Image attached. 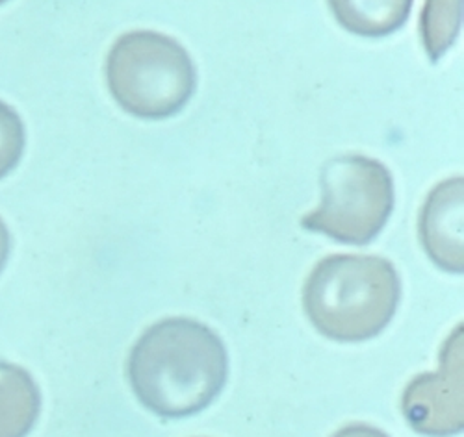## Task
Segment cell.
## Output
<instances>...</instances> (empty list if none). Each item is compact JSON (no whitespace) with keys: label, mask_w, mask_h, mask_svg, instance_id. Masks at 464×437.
Returning <instances> with one entry per match:
<instances>
[{"label":"cell","mask_w":464,"mask_h":437,"mask_svg":"<svg viewBox=\"0 0 464 437\" xmlns=\"http://www.w3.org/2000/svg\"><path fill=\"white\" fill-rule=\"evenodd\" d=\"M228 356L219 336L188 317L164 319L136 341L129 380L138 401L160 417L199 413L225 387Z\"/></svg>","instance_id":"1"},{"label":"cell","mask_w":464,"mask_h":437,"mask_svg":"<svg viewBox=\"0 0 464 437\" xmlns=\"http://www.w3.org/2000/svg\"><path fill=\"white\" fill-rule=\"evenodd\" d=\"M401 282L391 260L333 254L308 274L304 313L320 334L334 341H366L392 321Z\"/></svg>","instance_id":"2"},{"label":"cell","mask_w":464,"mask_h":437,"mask_svg":"<svg viewBox=\"0 0 464 437\" xmlns=\"http://www.w3.org/2000/svg\"><path fill=\"white\" fill-rule=\"evenodd\" d=\"M111 97L140 119L177 115L196 93L198 69L177 39L152 32L123 33L106 58Z\"/></svg>","instance_id":"3"},{"label":"cell","mask_w":464,"mask_h":437,"mask_svg":"<svg viewBox=\"0 0 464 437\" xmlns=\"http://www.w3.org/2000/svg\"><path fill=\"white\" fill-rule=\"evenodd\" d=\"M392 173L373 157L345 154L322 169V204L301 219L304 230L345 245H368L394 210Z\"/></svg>","instance_id":"4"},{"label":"cell","mask_w":464,"mask_h":437,"mask_svg":"<svg viewBox=\"0 0 464 437\" xmlns=\"http://www.w3.org/2000/svg\"><path fill=\"white\" fill-rule=\"evenodd\" d=\"M401 410L409 424L431 437L462 430V332H453L440 352V369L416 376L403 391Z\"/></svg>","instance_id":"5"},{"label":"cell","mask_w":464,"mask_h":437,"mask_svg":"<svg viewBox=\"0 0 464 437\" xmlns=\"http://www.w3.org/2000/svg\"><path fill=\"white\" fill-rule=\"evenodd\" d=\"M420 242L444 271L462 272V176L439 184L418 219Z\"/></svg>","instance_id":"6"},{"label":"cell","mask_w":464,"mask_h":437,"mask_svg":"<svg viewBox=\"0 0 464 437\" xmlns=\"http://www.w3.org/2000/svg\"><path fill=\"white\" fill-rule=\"evenodd\" d=\"M42 410L34 378L19 366L0 362V437H26Z\"/></svg>","instance_id":"7"},{"label":"cell","mask_w":464,"mask_h":437,"mask_svg":"<svg viewBox=\"0 0 464 437\" xmlns=\"http://www.w3.org/2000/svg\"><path fill=\"white\" fill-rule=\"evenodd\" d=\"M414 0H327L336 23L361 37H386L400 30Z\"/></svg>","instance_id":"8"},{"label":"cell","mask_w":464,"mask_h":437,"mask_svg":"<svg viewBox=\"0 0 464 437\" xmlns=\"http://www.w3.org/2000/svg\"><path fill=\"white\" fill-rule=\"evenodd\" d=\"M462 24V0H425L420 15L421 45L439 62L457 42Z\"/></svg>","instance_id":"9"},{"label":"cell","mask_w":464,"mask_h":437,"mask_svg":"<svg viewBox=\"0 0 464 437\" xmlns=\"http://www.w3.org/2000/svg\"><path fill=\"white\" fill-rule=\"evenodd\" d=\"M24 145L26 134L19 113L0 100V178H5L17 167Z\"/></svg>","instance_id":"10"},{"label":"cell","mask_w":464,"mask_h":437,"mask_svg":"<svg viewBox=\"0 0 464 437\" xmlns=\"http://www.w3.org/2000/svg\"><path fill=\"white\" fill-rule=\"evenodd\" d=\"M333 437H391V435L384 433V432L379 430V428L370 426V424L357 423V424H347V426H343V428L338 430Z\"/></svg>","instance_id":"11"},{"label":"cell","mask_w":464,"mask_h":437,"mask_svg":"<svg viewBox=\"0 0 464 437\" xmlns=\"http://www.w3.org/2000/svg\"><path fill=\"white\" fill-rule=\"evenodd\" d=\"M10 251H12V235H10L5 221L0 219V272H3V269L6 267Z\"/></svg>","instance_id":"12"},{"label":"cell","mask_w":464,"mask_h":437,"mask_svg":"<svg viewBox=\"0 0 464 437\" xmlns=\"http://www.w3.org/2000/svg\"><path fill=\"white\" fill-rule=\"evenodd\" d=\"M6 3V0H0V5H5Z\"/></svg>","instance_id":"13"}]
</instances>
